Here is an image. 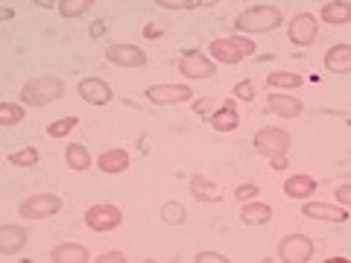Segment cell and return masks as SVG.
<instances>
[{"label":"cell","instance_id":"6da1fadb","mask_svg":"<svg viewBox=\"0 0 351 263\" xmlns=\"http://www.w3.org/2000/svg\"><path fill=\"white\" fill-rule=\"evenodd\" d=\"M284 24V15L278 6H269V3H258V6H249L243 9L237 18H234V32H243V36H263V32H272Z\"/></svg>","mask_w":351,"mask_h":263},{"label":"cell","instance_id":"7a4b0ae2","mask_svg":"<svg viewBox=\"0 0 351 263\" xmlns=\"http://www.w3.org/2000/svg\"><path fill=\"white\" fill-rule=\"evenodd\" d=\"M208 56L219 64H240L243 59L255 56V41L246 38V36H223V38H214L208 44Z\"/></svg>","mask_w":351,"mask_h":263},{"label":"cell","instance_id":"3957f363","mask_svg":"<svg viewBox=\"0 0 351 263\" xmlns=\"http://www.w3.org/2000/svg\"><path fill=\"white\" fill-rule=\"evenodd\" d=\"M64 97V82L59 76H38V79H29L21 88V103L29 108H41L50 103H59Z\"/></svg>","mask_w":351,"mask_h":263},{"label":"cell","instance_id":"277c9868","mask_svg":"<svg viewBox=\"0 0 351 263\" xmlns=\"http://www.w3.org/2000/svg\"><path fill=\"white\" fill-rule=\"evenodd\" d=\"M293 144L290 132L281 126H261L252 138V147H255L258 155L263 158H276V155H287V149Z\"/></svg>","mask_w":351,"mask_h":263},{"label":"cell","instance_id":"5b68a950","mask_svg":"<svg viewBox=\"0 0 351 263\" xmlns=\"http://www.w3.org/2000/svg\"><path fill=\"white\" fill-rule=\"evenodd\" d=\"M59 211H62V196H56V193H32L27 199H21V205H18V214L29 219V223L47 219Z\"/></svg>","mask_w":351,"mask_h":263},{"label":"cell","instance_id":"8992f818","mask_svg":"<svg viewBox=\"0 0 351 263\" xmlns=\"http://www.w3.org/2000/svg\"><path fill=\"white\" fill-rule=\"evenodd\" d=\"M85 225L97 234H108V231H117L123 225V211L117 205H108V202H97L85 211Z\"/></svg>","mask_w":351,"mask_h":263},{"label":"cell","instance_id":"52a82bcc","mask_svg":"<svg viewBox=\"0 0 351 263\" xmlns=\"http://www.w3.org/2000/svg\"><path fill=\"white\" fill-rule=\"evenodd\" d=\"M144 97L152 105H182L193 100V88L188 82H164V85H149Z\"/></svg>","mask_w":351,"mask_h":263},{"label":"cell","instance_id":"ba28073f","mask_svg":"<svg viewBox=\"0 0 351 263\" xmlns=\"http://www.w3.org/2000/svg\"><path fill=\"white\" fill-rule=\"evenodd\" d=\"M179 73L184 79H211L217 73V62L202 50H184L179 56Z\"/></svg>","mask_w":351,"mask_h":263},{"label":"cell","instance_id":"9c48e42d","mask_svg":"<svg viewBox=\"0 0 351 263\" xmlns=\"http://www.w3.org/2000/svg\"><path fill=\"white\" fill-rule=\"evenodd\" d=\"M316 36H319V18L316 15L299 12V15L290 18V24H287L290 44H295V47H311V44L316 41Z\"/></svg>","mask_w":351,"mask_h":263},{"label":"cell","instance_id":"30bf717a","mask_svg":"<svg viewBox=\"0 0 351 263\" xmlns=\"http://www.w3.org/2000/svg\"><path fill=\"white\" fill-rule=\"evenodd\" d=\"M106 62L114 68H126V71H138L147 64V53L138 44H108L106 47Z\"/></svg>","mask_w":351,"mask_h":263},{"label":"cell","instance_id":"8fae6325","mask_svg":"<svg viewBox=\"0 0 351 263\" xmlns=\"http://www.w3.org/2000/svg\"><path fill=\"white\" fill-rule=\"evenodd\" d=\"M313 240L307 234H287L278 243V260L281 263H307L313 258Z\"/></svg>","mask_w":351,"mask_h":263},{"label":"cell","instance_id":"7c38bea8","mask_svg":"<svg viewBox=\"0 0 351 263\" xmlns=\"http://www.w3.org/2000/svg\"><path fill=\"white\" fill-rule=\"evenodd\" d=\"M76 94L82 97V103L88 105H108L112 103V85H108L106 79H100V76H85V79H80V85H76Z\"/></svg>","mask_w":351,"mask_h":263},{"label":"cell","instance_id":"4fadbf2b","mask_svg":"<svg viewBox=\"0 0 351 263\" xmlns=\"http://www.w3.org/2000/svg\"><path fill=\"white\" fill-rule=\"evenodd\" d=\"M302 214H304L307 219H319V223H346V219H348V208H343V205H331V202H313V199H304Z\"/></svg>","mask_w":351,"mask_h":263},{"label":"cell","instance_id":"5bb4252c","mask_svg":"<svg viewBox=\"0 0 351 263\" xmlns=\"http://www.w3.org/2000/svg\"><path fill=\"white\" fill-rule=\"evenodd\" d=\"M267 112L269 114H276V117H284V120H295V117H302L304 112V103L299 100V97H293V94H269L267 97Z\"/></svg>","mask_w":351,"mask_h":263},{"label":"cell","instance_id":"9a60e30c","mask_svg":"<svg viewBox=\"0 0 351 263\" xmlns=\"http://www.w3.org/2000/svg\"><path fill=\"white\" fill-rule=\"evenodd\" d=\"M27 240H29V231L24 225H0V255H21L27 249Z\"/></svg>","mask_w":351,"mask_h":263},{"label":"cell","instance_id":"2e32d148","mask_svg":"<svg viewBox=\"0 0 351 263\" xmlns=\"http://www.w3.org/2000/svg\"><path fill=\"white\" fill-rule=\"evenodd\" d=\"M208 123H211L214 132H234L240 126V114H237V105H234V97H228V100L219 103L217 112H211V117H208Z\"/></svg>","mask_w":351,"mask_h":263},{"label":"cell","instance_id":"e0dca14e","mask_svg":"<svg viewBox=\"0 0 351 263\" xmlns=\"http://www.w3.org/2000/svg\"><path fill=\"white\" fill-rule=\"evenodd\" d=\"M316 190H319L316 179H313V175H304V173H295V175H290V179L284 181V196H287V199L304 202V199H311Z\"/></svg>","mask_w":351,"mask_h":263},{"label":"cell","instance_id":"ac0fdd59","mask_svg":"<svg viewBox=\"0 0 351 263\" xmlns=\"http://www.w3.org/2000/svg\"><path fill=\"white\" fill-rule=\"evenodd\" d=\"M97 170L106 173V175H120L129 170V152L126 149H106L97 155Z\"/></svg>","mask_w":351,"mask_h":263},{"label":"cell","instance_id":"d6986e66","mask_svg":"<svg viewBox=\"0 0 351 263\" xmlns=\"http://www.w3.org/2000/svg\"><path fill=\"white\" fill-rule=\"evenodd\" d=\"M53 263H88L91 260V251H88L82 243H59L50 249V258Z\"/></svg>","mask_w":351,"mask_h":263},{"label":"cell","instance_id":"ffe728a7","mask_svg":"<svg viewBox=\"0 0 351 263\" xmlns=\"http://www.w3.org/2000/svg\"><path fill=\"white\" fill-rule=\"evenodd\" d=\"M325 71H331V73H348L351 71V44L339 41V44H334V47H328Z\"/></svg>","mask_w":351,"mask_h":263},{"label":"cell","instance_id":"44dd1931","mask_svg":"<svg viewBox=\"0 0 351 263\" xmlns=\"http://www.w3.org/2000/svg\"><path fill=\"white\" fill-rule=\"evenodd\" d=\"M188 188H191V196H193L196 202H205V205H208V202H219V199H223L219 188H217L211 179H208V175H199V173L191 175Z\"/></svg>","mask_w":351,"mask_h":263},{"label":"cell","instance_id":"7402d4cb","mask_svg":"<svg viewBox=\"0 0 351 263\" xmlns=\"http://www.w3.org/2000/svg\"><path fill=\"white\" fill-rule=\"evenodd\" d=\"M272 219V208L261 199H249L240 208V223L243 225H267Z\"/></svg>","mask_w":351,"mask_h":263},{"label":"cell","instance_id":"603a6c76","mask_svg":"<svg viewBox=\"0 0 351 263\" xmlns=\"http://www.w3.org/2000/svg\"><path fill=\"white\" fill-rule=\"evenodd\" d=\"M319 18L325 21V24H331V27H346L351 21V3L348 0H328V3L322 6Z\"/></svg>","mask_w":351,"mask_h":263},{"label":"cell","instance_id":"cb8c5ba5","mask_svg":"<svg viewBox=\"0 0 351 263\" xmlns=\"http://www.w3.org/2000/svg\"><path fill=\"white\" fill-rule=\"evenodd\" d=\"M64 161H68V167L73 173H85V170H91V164H94L91 152H88V147H82V144H68L64 147Z\"/></svg>","mask_w":351,"mask_h":263},{"label":"cell","instance_id":"d4e9b609","mask_svg":"<svg viewBox=\"0 0 351 263\" xmlns=\"http://www.w3.org/2000/svg\"><path fill=\"white\" fill-rule=\"evenodd\" d=\"M304 85V76L290 73V71H272L267 73V88L272 91H295V88Z\"/></svg>","mask_w":351,"mask_h":263},{"label":"cell","instance_id":"484cf974","mask_svg":"<svg viewBox=\"0 0 351 263\" xmlns=\"http://www.w3.org/2000/svg\"><path fill=\"white\" fill-rule=\"evenodd\" d=\"M27 117V108L24 103H0V126L9 129V126H21Z\"/></svg>","mask_w":351,"mask_h":263},{"label":"cell","instance_id":"4316f807","mask_svg":"<svg viewBox=\"0 0 351 263\" xmlns=\"http://www.w3.org/2000/svg\"><path fill=\"white\" fill-rule=\"evenodd\" d=\"M94 3L97 0H56V9H59L62 18L71 21V18H82Z\"/></svg>","mask_w":351,"mask_h":263},{"label":"cell","instance_id":"83f0119b","mask_svg":"<svg viewBox=\"0 0 351 263\" xmlns=\"http://www.w3.org/2000/svg\"><path fill=\"white\" fill-rule=\"evenodd\" d=\"M38 149L36 147H24V149H18V152H9L6 161L12 164V167H36L38 164Z\"/></svg>","mask_w":351,"mask_h":263},{"label":"cell","instance_id":"f1b7e54d","mask_svg":"<svg viewBox=\"0 0 351 263\" xmlns=\"http://www.w3.org/2000/svg\"><path fill=\"white\" fill-rule=\"evenodd\" d=\"M76 126H80V117H59V120H53V123L47 126V135L62 140V138H68Z\"/></svg>","mask_w":351,"mask_h":263},{"label":"cell","instance_id":"f546056e","mask_svg":"<svg viewBox=\"0 0 351 263\" xmlns=\"http://www.w3.org/2000/svg\"><path fill=\"white\" fill-rule=\"evenodd\" d=\"M184 216H188V211H184L182 202H164V205H161V219H164L167 225H182Z\"/></svg>","mask_w":351,"mask_h":263},{"label":"cell","instance_id":"4dcf8cb0","mask_svg":"<svg viewBox=\"0 0 351 263\" xmlns=\"http://www.w3.org/2000/svg\"><path fill=\"white\" fill-rule=\"evenodd\" d=\"M232 94H234V100H240V103H252L255 100V82L252 79H243V82H237L234 88H232Z\"/></svg>","mask_w":351,"mask_h":263},{"label":"cell","instance_id":"1f68e13d","mask_svg":"<svg viewBox=\"0 0 351 263\" xmlns=\"http://www.w3.org/2000/svg\"><path fill=\"white\" fill-rule=\"evenodd\" d=\"M258 193H261L258 184L246 181V184H240V188H234V199L237 202H249V199H258Z\"/></svg>","mask_w":351,"mask_h":263},{"label":"cell","instance_id":"d6a6232c","mask_svg":"<svg viewBox=\"0 0 351 263\" xmlns=\"http://www.w3.org/2000/svg\"><path fill=\"white\" fill-rule=\"evenodd\" d=\"M156 6H161V9H173V12H182V9H191L196 0H152Z\"/></svg>","mask_w":351,"mask_h":263},{"label":"cell","instance_id":"836d02e7","mask_svg":"<svg viewBox=\"0 0 351 263\" xmlns=\"http://www.w3.org/2000/svg\"><path fill=\"white\" fill-rule=\"evenodd\" d=\"M196 263H228L226 255H219V251H199V255L193 258Z\"/></svg>","mask_w":351,"mask_h":263},{"label":"cell","instance_id":"e575fe53","mask_svg":"<svg viewBox=\"0 0 351 263\" xmlns=\"http://www.w3.org/2000/svg\"><path fill=\"white\" fill-rule=\"evenodd\" d=\"M91 260H97V263H123V260H126V255H123V251H106V255L91 258Z\"/></svg>","mask_w":351,"mask_h":263},{"label":"cell","instance_id":"d590c367","mask_svg":"<svg viewBox=\"0 0 351 263\" xmlns=\"http://www.w3.org/2000/svg\"><path fill=\"white\" fill-rule=\"evenodd\" d=\"M337 202L343 208L351 205V188H348V184H339V188H337Z\"/></svg>","mask_w":351,"mask_h":263},{"label":"cell","instance_id":"8d00e7d4","mask_svg":"<svg viewBox=\"0 0 351 263\" xmlns=\"http://www.w3.org/2000/svg\"><path fill=\"white\" fill-rule=\"evenodd\" d=\"M269 167L276 170V173H281V170L290 167V161H287V155H276V158H269Z\"/></svg>","mask_w":351,"mask_h":263},{"label":"cell","instance_id":"74e56055","mask_svg":"<svg viewBox=\"0 0 351 263\" xmlns=\"http://www.w3.org/2000/svg\"><path fill=\"white\" fill-rule=\"evenodd\" d=\"M144 36H147V38H158V36H164V27H147Z\"/></svg>","mask_w":351,"mask_h":263},{"label":"cell","instance_id":"f35d334b","mask_svg":"<svg viewBox=\"0 0 351 263\" xmlns=\"http://www.w3.org/2000/svg\"><path fill=\"white\" fill-rule=\"evenodd\" d=\"M103 32H106V27H103V21H94V24H91V36L97 38V36H103Z\"/></svg>","mask_w":351,"mask_h":263},{"label":"cell","instance_id":"ab89813d","mask_svg":"<svg viewBox=\"0 0 351 263\" xmlns=\"http://www.w3.org/2000/svg\"><path fill=\"white\" fill-rule=\"evenodd\" d=\"M32 3H36L38 9H53L56 6V0H32Z\"/></svg>","mask_w":351,"mask_h":263},{"label":"cell","instance_id":"60d3db41","mask_svg":"<svg viewBox=\"0 0 351 263\" xmlns=\"http://www.w3.org/2000/svg\"><path fill=\"white\" fill-rule=\"evenodd\" d=\"M12 15H15V12H12V9H6V6H3V9H0V21H9V18H12Z\"/></svg>","mask_w":351,"mask_h":263},{"label":"cell","instance_id":"b9f144b4","mask_svg":"<svg viewBox=\"0 0 351 263\" xmlns=\"http://www.w3.org/2000/svg\"><path fill=\"white\" fill-rule=\"evenodd\" d=\"M202 3H211V6H214V3H217V0H202Z\"/></svg>","mask_w":351,"mask_h":263}]
</instances>
